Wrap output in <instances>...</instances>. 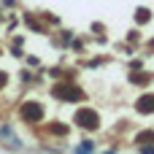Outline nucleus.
Returning a JSON list of instances; mask_svg holds the SVG:
<instances>
[{
	"instance_id": "f257e3e1",
	"label": "nucleus",
	"mask_w": 154,
	"mask_h": 154,
	"mask_svg": "<svg viewBox=\"0 0 154 154\" xmlns=\"http://www.w3.org/2000/svg\"><path fill=\"white\" fill-rule=\"evenodd\" d=\"M143 154H154V149H143Z\"/></svg>"
}]
</instances>
